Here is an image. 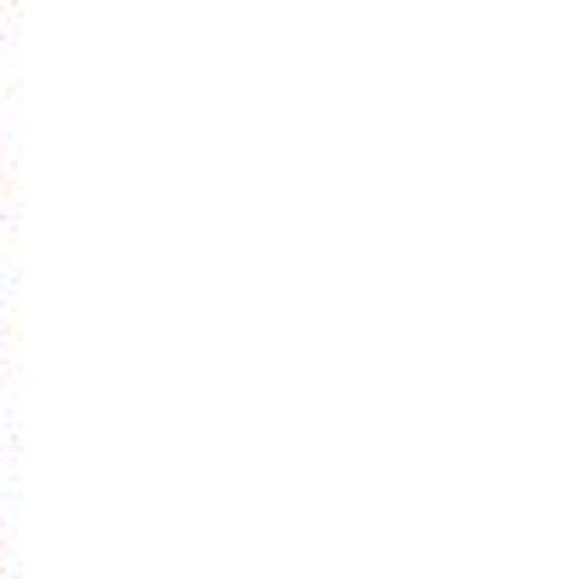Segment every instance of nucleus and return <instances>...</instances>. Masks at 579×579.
Segmentation results:
<instances>
[]
</instances>
